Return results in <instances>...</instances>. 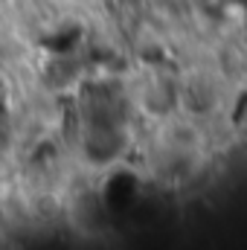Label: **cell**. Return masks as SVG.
<instances>
[]
</instances>
